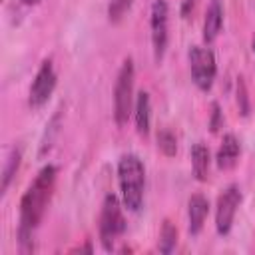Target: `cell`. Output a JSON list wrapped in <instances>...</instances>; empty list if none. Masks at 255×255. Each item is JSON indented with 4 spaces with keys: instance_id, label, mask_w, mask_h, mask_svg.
<instances>
[{
    "instance_id": "1",
    "label": "cell",
    "mask_w": 255,
    "mask_h": 255,
    "mask_svg": "<svg viewBox=\"0 0 255 255\" xmlns=\"http://www.w3.org/2000/svg\"><path fill=\"white\" fill-rule=\"evenodd\" d=\"M56 175L58 169L54 165H44L38 175L34 177V181L28 185V189L24 191L22 199H20V225H18V237L22 247L26 243L32 241L34 231L38 229L46 207L52 199L54 193V185H56Z\"/></svg>"
},
{
    "instance_id": "2",
    "label": "cell",
    "mask_w": 255,
    "mask_h": 255,
    "mask_svg": "<svg viewBox=\"0 0 255 255\" xmlns=\"http://www.w3.org/2000/svg\"><path fill=\"white\" fill-rule=\"evenodd\" d=\"M118 183L122 191V203L128 211H139L145 189V167L133 153H126L118 161Z\"/></svg>"
},
{
    "instance_id": "3",
    "label": "cell",
    "mask_w": 255,
    "mask_h": 255,
    "mask_svg": "<svg viewBox=\"0 0 255 255\" xmlns=\"http://www.w3.org/2000/svg\"><path fill=\"white\" fill-rule=\"evenodd\" d=\"M133 82H135V68L133 60L126 58L114 86V120L122 128L128 124L133 112Z\"/></svg>"
},
{
    "instance_id": "4",
    "label": "cell",
    "mask_w": 255,
    "mask_h": 255,
    "mask_svg": "<svg viewBox=\"0 0 255 255\" xmlns=\"http://www.w3.org/2000/svg\"><path fill=\"white\" fill-rule=\"evenodd\" d=\"M124 231H126V219L122 213V203L118 195L108 193L104 197L102 211H100V241L104 249L112 251Z\"/></svg>"
},
{
    "instance_id": "5",
    "label": "cell",
    "mask_w": 255,
    "mask_h": 255,
    "mask_svg": "<svg viewBox=\"0 0 255 255\" xmlns=\"http://www.w3.org/2000/svg\"><path fill=\"white\" fill-rule=\"evenodd\" d=\"M187 58H189V72L193 84L203 92L211 90L217 74L215 54L207 46H191Z\"/></svg>"
},
{
    "instance_id": "6",
    "label": "cell",
    "mask_w": 255,
    "mask_h": 255,
    "mask_svg": "<svg viewBox=\"0 0 255 255\" xmlns=\"http://www.w3.org/2000/svg\"><path fill=\"white\" fill-rule=\"evenodd\" d=\"M56 82H58V76H56V70L52 66V60H44L42 66L38 68V72L32 80V86H30V92H28L30 108H34V110L42 108L50 100V96L54 94Z\"/></svg>"
},
{
    "instance_id": "7",
    "label": "cell",
    "mask_w": 255,
    "mask_h": 255,
    "mask_svg": "<svg viewBox=\"0 0 255 255\" xmlns=\"http://www.w3.org/2000/svg\"><path fill=\"white\" fill-rule=\"evenodd\" d=\"M239 205H241L239 185H229L219 193L217 205H215V229L219 235H227L231 231V225H233Z\"/></svg>"
},
{
    "instance_id": "8",
    "label": "cell",
    "mask_w": 255,
    "mask_h": 255,
    "mask_svg": "<svg viewBox=\"0 0 255 255\" xmlns=\"http://www.w3.org/2000/svg\"><path fill=\"white\" fill-rule=\"evenodd\" d=\"M149 30H151V46H153V58L155 62L163 60L165 48H167V2L165 0H153L151 12H149Z\"/></svg>"
},
{
    "instance_id": "9",
    "label": "cell",
    "mask_w": 255,
    "mask_h": 255,
    "mask_svg": "<svg viewBox=\"0 0 255 255\" xmlns=\"http://www.w3.org/2000/svg\"><path fill=\"white\" fill-rule=\"evenodd\" d=\"M209 213V201L201 193H193L187 201V229L191 235H197L203 229V223Z\"/></svg>"
},
{
    "instance_id": "10",
    "label": "cell",
    "mask_w": 255,
    "mask_h": 255,
    "mask_svg": "<svg viewBox=\"0 0 255 255\" xmlns=\"http://www.w3.org/2000/svg\"><path fill=\"white\" fill-rule=\"evenodd\" d=\"M223 28V4L221 0H209L203 16V40L211 44Z\"/></svg>"
},
{
    "instance_id": "11",
    "label": "cell",
    "mask_w": 255,
    "mask_h": 255,
    "mask_svg": "<svg viewBox=\"0 0 255 255\" xmlns=\"http://www.w3.org/2000/svg\"><path fill=\"white\" fill-rule=\"evenodd\" d=\"M239 153H241L239 139L233 133H225L223 139H221V143H219L217 155H215L217 167L219 169H231V167H235V163L239 159Z\"/></svg>"
},
{
    "instance_id": "12",
    "label": "cell",
    "mask_w": 255,
    "mask_h": 255,
    "mask_svg": "<svg viewBox=\"0 0 255 255\" xmlns=\"http://www.w3.org/2000/svg\"><path fill=\"white\" fill-rule=\"evenodd\" d=\"M133 118H135V129L139 135H147L149 133V126H151V100L147 92H139L133 104Z\"/></svg>"
},
{
    "instance_id": "13",
    "label": "cell",
    "mask_w": 255,
    "mask_h": 255,
    "mask_svg": "<svg viewBox=\"0 0 255 255\" xmlns=\"http://www.w3.org/2000/svg\"><path fill=\"white\" fill-rule=\"evenodd\" d=\"M209 163H211V155H209L207 145H203L201 141L193 143L191 145V169H193V175L199 181H205L207 179V175H209Z\"/></svg>"
},
{
    "instance_id": "14",
    "label": "cell",
    "mask_w": 255,
    "mask_h": 255,
    "mask_svg": "<svg viewBox=\"0 0 255 255\" xmlns=\"http://www.w3.org/2000/svg\"><path fill=\"white\" fill-rule=\"evenodd\" d=\"M175 243H177V229L169 219H165L161 225V231H159V251L171 253L175 249Z\"/></svg>"
},
{
    "instance_id": "15",
    "label": "cell",
    "mask_w": 255,
    "mask_h": 255,
    "mask_svg": "<svg viewBox=\"0 0 255 255\" xmlns=\"http://www.w3.org/2000/svg\"><path fill=\"white\" fill-rule=\"evenodd\" d=\"M20 149H12L10 151V155H8V159H6V165H4V169H2V193L8 189V185H10V181H12V177L16 175V171H18V167H20Z\"/></svg>"
},
{
    "instance_id": "16",
    "label": "cell",
    "mask_w": 255,
    "mask_h": 255,
    "mask_svg": "<svg viewBox=\"0 0 255 255\" xmlns=\"http://www.w3.org/2000/svg\"><path fill=\"white\" fill-rule=\"evenodd\" d=\"M157 147L165 153V155H175V151H177V141H175V135L169 131V129H159V133H157Z\"/></svg>"
},
{
    "instance_id": "17",
    "label": "cell",
    "mask_w": 255,
    "mask_h": 255,
    "mask_svg": "<svg viewBox=\"0 0 255 255\" xmlns=\"http://www.w3.org/2000/svg\"><path fill=\"white\" fill-rule=\"evenodd\" d=\"M133 0H110V6H108V16L112 22H120L124 18V14L131 8Z\"/></svg>"
},
{
    "instance_id": "18",
    "label": "cell",
    "mask_w": 255,
    "mask_h": 255,
    "mask_svg": "<svg viewBox=\"0 0 255 255\" xmlns=\"http://www.w3.org/2000/svg\"><path fill=\"white\" fill-rule=\"evenodd\" d=\"M195 2H197V0H183V6H181V14H183V18H187V16L193 12Z\"/></svg>"
},
{
    "instance_id": "19",
    "label": "cell",
    "mask_w": 255,
    "mask_h": 255,
    "mask_svg": "<svg viewBox=\"0 0 255 255\" xmlns=\"http://www.w3.org/2000/svg\"><path fill=\"white\" fill-rule=\"evenodd\" d=\"M211 129L217 131L219 129V108L217 104H213V120H211Z\"/></svg>"
},
{
    "instance_id": "20",
    "label": "cell",
    "mask_w": 255,
    "mask_h": 255,
    "mask_svg": "<svg viewBox=\"0 0 255 255\" xmlns=\"http://www.w3.org/2000/svg\"><path fill=\"white\" fill-rule=\"evenodd\" d=\"M22 4H26V6H34V4H38L40 0H20Z\"/></svg>"
},
{
    "instance_id": "21",
    "label": "cell",
    "mask_w": 255,
    "mask_h": 255,
    "mask_svg": "<svg viewBox=\"0 0 255 255\" xmlns=\"http://www.w3.org/2000/svg\"><path fill=\"white\" fill-rule=\"evenodd\" d=\"M253 52H255V38H253Z\"/></svg>"
}]
</instances>
